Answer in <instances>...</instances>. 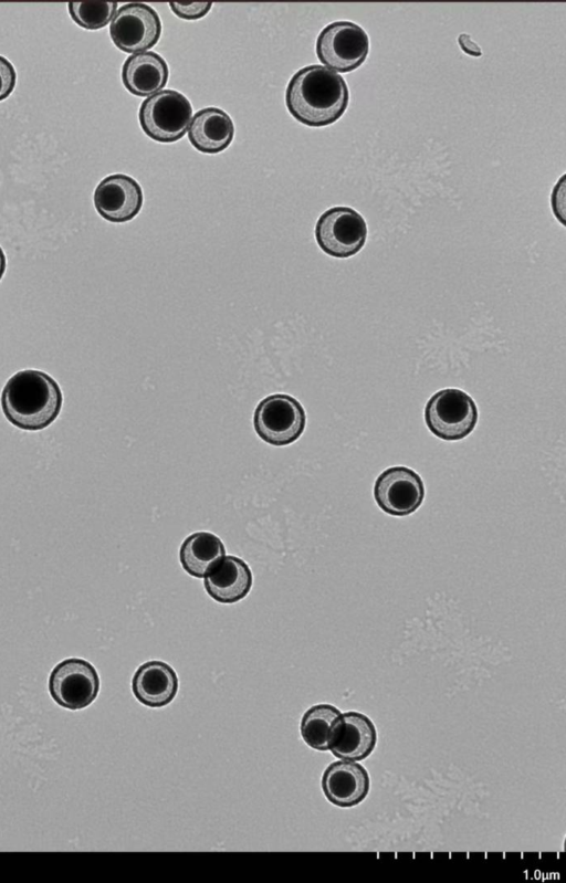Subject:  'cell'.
<instances>
[{
  "label": "cell",
  "instance_id": "1",
  "mask_svg": "<svg viewBox=\"0 0 566 883\" xmlns=\"http://www.w3.org/2000/svg\"><path fill=\"white\" fill-rule=\"evenodd\" d=\"M349 102L348 86L337 72L319 64L296 71L285 92L291 115L300 123L322 127L335 123Z\"/></svg>",
  "mask_w": 566,
  "mask_h": 883
},
{
  "label": "cell",
  "instance_id": "2",
  "mask_svg": "<svg viewBox=\"0 0 566 883\" xmlns=\"http://www.w3.org/2000/svg\"><path fill=\"white\" fill-rule=\"evenodd\" d=\"M63 396L57 382L46 372L27 369L15 372L1 393V408L15 427L38 431L59 416Z\"/></svg>",
  "mask_w": 566,
  "mask_h": 883
},
{
  "label": "cell",
  "instance_id": "3",
  "mask_svg": "<svg viewBox=\"0 0 566 883\" xmlns=\"http://www.w3.org/2000/svg\"><path fill=\"white\" fill-rule=\"evenodd\" d=\"M191 117V103L175 90H161L146 97L138 112L143 130L158 143H175L182 138Z\"/></svg>",
  "mask_w": 566,
  "mask_h": 883
},
{
  "label": "cell",
  "instance_id": "4",
  "mask_svg": "<svg viewBox=\"0 0 566 883\" xmlns=\"http://www.w3.org/2000/svg\"><path fill=\"white\" fill-rule=\"evenodd\" d=\"M478 418V407L472 397L457 388L437 391L424 408L428 429L446 441L464 439L474 430Z\"/></svg>",
  "mask_w": 566,
  "mask_h": 883
},
{
  "label": "cell",
  "instance_id": "5",
  "mask_svg": "<svg viewBox=\"0 0 566 883\" xmlns=\"http://www.w3.org/2000/svg\"><path fill=\"white\" fill-rule=\"evenodd\" d=\"M369 52V36L355 22L335 21L319 32L316 55L326 67L348 73L359 67Z\"/></svg>",
  "mask_w": 566,
  "mask_h": 883
},
{
  "label": "cell",
  "instance_id": "6",
  "mask_svg": "<svg viewBox=\"0 0 566 883\" xmlns=\"http://www.w3.org/2000/svg\"><path fill=\"white\" fill-rule=\"evenodd\" d=\"M253 424L263 441L282 446L291 444L301 437L305 429L306 414L295 398L275 393L259 402Z\"/></svg>",
  "mask_w": 566,
  "mask_h": 883
},
{
  "label": "cell",
  "instance_id": "7",
  "mask_svg": "<svg viewBox=\"0 0 566 883\" xmlns=\"http://www.w3.org/2000/svg\"><path fill=\"white\" fill-rule=\"evenodd\" d=\"M319 248L337 259L353 256L361 250L367 238V224L355 209L336 206L324 211L315 225Z\"/></svg>",
  "mask_w": 566,
  "mask_h": 883
},
{
  "label": "cell",
  "instance_id": "8",
  "mask_svg": "<svg viewBox=\"0 0 566 883\" xmlns=\"http://www.w3.org/2000/svg\"><path fill=\"white\" fill-rule=\"evenodd\" d=\"M99 691V676L87 661L70 658L57 663L49 676L52 698L67 709L87 707Z\"/></svg>",
  "mask_w": 566,
  "mask_h": 883
},
{
  "label": "cell",
  "instance_id": "9",
  "mask_svg": "<svg viewBox=\"0 0 566 883\" xmlns=\"http://www.w3.org/2000/svg\"><path fill=\"white\" fill-rule=\"evenodd\" d=\"M161 34L158 13L146 3L122 6L112 19L109 35L116 48L126 53H139L157 44Z\"/></svg>",
  "mask_w": 566,
  "mask_h": 883
},
{
  "label": "cell",
  "instance_id": "10",
  "mask_svg": "<svg viewBox=\"0 0 566 883\" xmlns=\"http://www.w3.org/2000/svg\"><path fill=\"white\" fill-rule=\"evenodd\" d=\"M374 497L385 513L407 516L422 504L424 485L413 470L403 465L391 466L376 479Z\"/></svg>",
  "mask_w": 566,
  "mask_h": 883
},
{
  "label": "cell",
  "instance_id": "11",
  "mask_svg": "<svg viewBox=\"0 0 566 883\" xmlns=\"http://www.w3.org/2000/svg\"><path fill=\"white\" fill-rule=\"evenodd\" d=\"M144 201L140 185L130 176L114 174L95 188L94 204L107 221L122 223L135 218Z\"/></svg>",
  "mask_w": 566,
  "mask_h": 883
},
{
  "label": "cell",
  "instance_id": "12",
  "mask_svg": "<svg viewBox=\"0 0 566 883\" xmlns=\"http://www.w3.org/2000/svg\"><path fill=\"white\" fill-rule=\"evenodd\" d=\"M370 779L357 761L342 759L332 763L322 776V789L329 802L349 808L359 805L368 795Z\"/></svg>",
  "mask_w": 566,
  "mask_h": 883
},
{
  "label": "cell",
  "instance_id": "13",
  "mask_svg": "<svg viewBox=\"0 0 566 883\" xmlns=\"http://www.w3.org/2000/svg\"><path fill=\"white\" fill-rule=\"evenodd\" d=\"M252 586V571L244 560L223 556L205 575V588L214 600L233 603L243 599Z\"/></svg>",
  "mask_w": 566,
  "mask_h": 883
},
{
  "label": "cell",
  "instance_id": "14",
  "mask_svg": "<svg viewBox=\"0 0 566 883\" xmlns=\"http://www.w3.org/2000/svg\"><path fill=\"white\" fill-rule=\"evenodd\" d=\"M376 742L377 732L373 721L363 713L350 711L343 713V721L328 750L339 759L357 761L373 753Z\"/></svg>",
  "mask_w": 566,
  "mask_h": 883
},
{
  "label": "cell",
  "instance_id": "15",
  "mask_svg": "<svg viewBox=\"0 0 566 883\" xmlns=\"http://www.w3.org/2000/svg\"><path fill=\"white\" fill-rule=\"evenodd\" d=\"M132 691L142 704L163 707L169 704L178 691V677L166 662L153 660L143 663L132 679Z\"/></svg>",
  "mask_w": 566,
  "mask_h": 883
},
{
  "label": "cell",
  "instance_id": "16",
  "mask_svg": "<svg viewBox=\"0 0 566 883\" xmlns=\"http://www.w3.org/2000/svg\"><path fill=\"white\" fill-rule=\"evenodd\" d=\"M234 137V124L223 109L210 106L198 111L188 127L191 145L205 154H217L229 147Z\"/></svg>",
  "mask_w": 566,
  "mask_h": 883
},
{
  "label": "cell",
  "instance_id": "17",
  "mask_svg": "<svg viewBox=\"0 0 566 883\" xmlns=\"http://www.w3.org/2000/svg\"><path fill=\"white\" fill-rule=\"evenodd\" d=\"M168 75L165 59L151 51L129 55L122 67L124 86L140 97H148L161 91L167 84Z\"/></svg>",
  "mask_w": 566,
  "mask_h": 883
},
{
  "label": "cell",
  "instance_id": "18",
  "mask_svg": "<svg viewBox=\"0 0 566 883\" xmlns=\"http://www.w3.org/2000/svg\"><path fill=\"white\" fill-rule=\"evenodd\" d=\"M224 554V546L218 536L208 532H197L184 540L179 558L189 575L201 578Z\"/></svg>",
  "mask_w": 566,
  "mask_h": 883
},
{
  "label": "cell",
  "instance_id": "19",
  "mask_svg": "<svg viewBox=\"0 0 566 883\" xmlns=\"http://www.w3.org/2000/svg\"><path fill=\"white\" fill-rule=\"evenodd\" d=\"M342 721L343 713L335 706L331 704L314 705L302 717V738L316 750H328Z\"/></svg>",
  "mask_w": 566,
  "mask_h": 883
},
{
  "label": "cell",
  "instance_id": "20",
  "mask_svg": "<svg viewBox=\"0 0 566 883\" xmlns=\"http://www.w3.org/2000/svg\"><path fill=\"white\" fill-rule=\"evenodd\" d=\"M71 18L82 28L97 30L104 28L114 18L116 2H70Z\"/></svg>",
  "mask_w": 566,
  "mask_h": 883
},
{
  "label": "cell",
  "instance_id": "21",
  "mask_svg": "<svg viewBox=\"0 0 566 883\" xmlns=\"http://www.w3.org/2000/svg\"><path fill=\"white\" fill-rule=\"evenodd\" d=\"M171 11L180 19L198 20L205 17L211 9V2L177 3L170 2Z\"/></svg>",
  "mask_w": 566,
  "mask_h": 883
},
{
  "label": "cell",
  "instance_id": "22",
  "mask_svg": "<svg viewBox=\"0 0 566 883\" xmlns=\"http://www.w3.org/2000/svg\"><path fill=\"white\" fill-rule=\"evenodd\" d=\"M17 73L12 63L0 55V101L7 98L13 91Z\"/></svg>",
  "mask_w": 566,
  "mask_h": 883
},
{
  "label": "cell",
  "instance_id": "23",
  "mask_svg": "<svg viewBox=\"0 0 566 883\" xmlns=\"http://www.w3.org/2000/svg\"><path fill=\"white\" fill-rule=\"evenodd\" d=\"M458 42L460 48L463 50L465 54L472 56H481L482 50L481 48L471 39V36L467 33H461L458 36Z\"/></svg>",
  "mask_w": 566,
  "mask_h": 883
},
{
  "label": "cell",
  "instance_id": "24",
  "mask_svg": "<svg viewBox=\"0 0 566 883\" xmlns=\"http://www.w3.org/2000/svg\"><path fill=\"white\" fill-rule=\"evenodd\" d=\"M7 260L3 250L0 246V280L2 278L4 271H6Z\"/></svg>",
  "mask_w": 566,
  "mask_h": 883
}]
</instances>
